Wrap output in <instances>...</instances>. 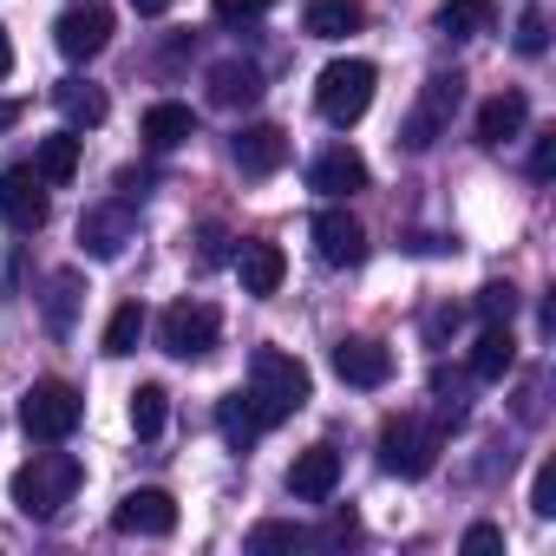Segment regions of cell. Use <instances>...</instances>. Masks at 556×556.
Returning a JSON list of instances; mask_svg holds the SVG:
<instances>
[{"mask_svg":"<svg viewBox=\"0 0 556 556\" xmlns=\"http://www.w3.org/2000/svg\"><path fill=\"white\" fill-rule=\"evenodd\" d=\"M34 177H40V184H73V177H79V138H73V131L40 138V144H34Z\"/></svg>","mask_w":556,"mask_h":556,"instance_id":"cell-21","label":"cell"},{"mask_svg":"<svg viewBox=\"0 0 556 556\" xmlns=\"http://www.w3.org/2000/svg\"><path fill=\"white\" fill-rule=\"evenodd\" d=\"M164 8H170V0H131V14H144V21H157Z\"/></svg>","mask_w":556,"mask_h":556,"instance_id":"cell-41","label":"cell"},{"mask_svg":"<svg viewBox=\"0 0 556 556\" xmlns=\"http://www.w3.org/2000/svg\"><path fill=\"white\" fill-rule=\"evenodd\" d=\"M523 118H530L523 92H497V99H484V105H478V144H484V151L510 144V138L523 131Z\"/></svg>","mask_w":556,"mask_h":556,"instance_id":"cell-19","label":"cell"},{"mask_svg":"<svg viewBox=\"0 0 556 556\" xmlns=\"http://www.w3.org/2000/svg\"><path fill=\"white\" fill-rule=\"evenodd\" d=\"M229 157H236L242 177H275V170L289 164V131L282 125H242L229 138Z\"/></svg>","mask_w":556,"mask_h":556,"instance_id":"cell-13","label":"cell"},{"mask_svg":"<svg viewBox=\"0 0 556 556\" xmlns=\"http://www.w3.org/2000/svg\"><path fill=\"white\" fill-rule=\"evenodd\" d=\"M79 458L73 452H34L21 471H14V504L34 517V523H53L73 497H79Z\"/></svg>","mask_w":556,"mask_h":556,"instance_id":"cell-2","label":"cell"},{"mask_svg":"<svg viewBox=\"0 0 556 556\" xmlns=\"http://www.w3.org/2000/svg\"><path fill=\"white\" fill-rule=\"evenodd\" d=\"M491 21H497L491 0H445L439 8V34L445 40H478V34H491Z\"/></svg>","mask_w":556,"mask_h":556,"instance_id":"cell-24","label":"cell"},{"mask_svg":"<svg viewBox=\"0 0 556 556\" xmlns=\"http://www.w3.org/2000/svg\"><path fill=\"white\" fill-rule=\"evenodd\" d=\"M73 308H79V275L66 268V275H53V289H47V328L66 334L73 328Z\"/></svg>","mask_w":556,"mask_h":556,"instance_id":"cell-29","label":"cell"},{"mask_svg":"<svg viewBox=\"0 0 556 556\" xmlns=\"http://www.w3.org/2000/svg\"><path fill=\"white\" fill-rule=\"evenodd\" d=\"M53 105L66 112V125H105V92L86 86V79H60L53 86Z\"/></svg>","mask_w":556,"mask_h":556,"instance_id":"cell-26","label":"cell"},{"mask_svg":"<svg viewBox=\"0 0 556 556\" xmlns=\"http://www.w3.org/2000/svg\"><path fill=\"white\" fill-rule=\"evenodd\" d=\"M445 419H419V413H400L380 426V471L387 478H426L445 452Z\"/></svg>","mask_w":556,"mask_h":556,"instance_id":"cell-3","label":"cell"},{"mask_svg":"<svg viewBox=\"0 0 556 556\" xmlns=\"http://www.w3.org/2000/svg\"><path fill=\"white\" fill-rule=\"evenodd\" d=\"M302 543H315L302 523H255L249 530V549H302Z\"/></svg>","mask_w":556,"mask_h":556,"instance_id":"cell-31","label":"cell"},{"mask_svg":"<svg viewBox=\"0 0 556 556\" xmlns=\"http://www.w3.org/2000/svg\"><path fill=\"white\" fill-rule=\"evenodd\" d=\"M334 374H341L348 387H367V393H374V387L393 380V354H387L380 341H341V348H334Z\"/></svg>","mask_w":556,"mask_h":556,"instance_id":"cell-17","label":"cell"},{"mask_svg":"<svg viewBox=\"0 0 556 556\" xmlns=\"http://www.w3.org/2000/svg\"><path fill=\"white\" fill-rule=\"evenodd\" d=\"M465 549H471V556H491V549H504V530H497V523H471V530H465Z\"/></svg>","mask_w":556,"mask_h":556,"instance_id":"cell-36","label":"cell"},{"mask_svg":"<svg viewBox=\"0 0 556 556\" xmlns=\"http://www.w3.org/2000/svg\"><path fill=\"white\" fill-rule=\"evenodd\" d=\"M302 27H308L315 40H348V34L361 27V0H308V8H302Z\"/></svg>","mask_w":556,"mask_h":556,"instance_id":"cell-23","label":"cell"},{"mask_svg":"<svg viewBox=\"0 0 556 556\" xmlns=\"http://www.w3.org/2000/svg\"><path fill=\"white\" fill-rule=\"evenodd\" d=\"M14 73V40H8V27H0V79Z\"/></svg>","mask_w":556,"mask_h":556,"instance_id":"cell-40","label":"cell"},{"mask_svg":"<svg viewBox=\"0 0 556 556\" xmlns=\"http://www.w3.org/2000/svg\"><path fill=\"white\" fill-rule=\"evenodd\" d=\"M510 315H517V289H510V282L478 289V321H484V328H510Z\"/></svg>","mask_w":556,"mask_h":556,"instance_id":"cell-30","label":"cell"},{"mask_svg":"<svg viewBox=\"0 0 556 556\" xmlns=\"http://www.w3.org/2000/svg\"><path fill=\"white\" fill-rule=\"evenodd\" d=\"M164 419H170V393H164V387H138V393H131V432L151 445V439L164 432Z\"/></svg>","mask_w":556,"mask_h":556,"instance_id":"cell-27","label":"cell"},{"mask_svg":"<svg viewBox=\"0 0 556 556\" xmlns=\"http://www.w3.org/2000/svg\"><path fill=\"white\" fill-rule=\"evenodd\" d=\"M530 510H536V517H556V465L536 471V484H530Z\"/></svg>","mask_w":556,"mask_h":556,"instance_id":"cell-34","label":"cell"},{"mask_svg":"<svg viewBox=\"0 0 556 556\" xmlns=\"http://www.w3.org/2000/svg\"><path fill=\"white\" fill-rule=\"evenodd\" d=\"M131 242H138V210H131L125 197H112V203H92V210L79 216V249H86V255H99V262H118Z\"/></svg>","mask_w":556,"mask_h":556,"instance_id":"cell-8","label":"cell"},{"mask_svg":"<svg viewBox=\"0 0 556 556\" xmlns=\"http://www.w3.org/2000/svg\"><path fill=\"white\" fill-rule=\"evenodd\" d=\"M556 170V131H536V144H530V177H549Z\"/></svg>","mask_w":556,"mask_h":556,"instance_id":"cell-35","label":"cell"},{"mask_svg":"<svg viewBox=\"0 0 556 556\" xmlns=\"http://www.w3.org/2000/svg\"><path fill=\"white\" fill-rule=\"evenodd\" d=\"M374 86H380L374 60H334V66H321V79H315V105H321L328 125H361L367 105H374Z\"/></svg>","mask_w":556,"mask_h":556,"instance_id":"cell-5","label":"cell"},{"mask_svg":"<svg viewBox=\"0 0 556 556\" xmlns=\"http://www.w3.org/2000/svg\"><path fill=\"white\" fill-rule=\"evenodd\" d=\"M216 432L229 439V452H249V445L262 439V419H255V406H249L242 393H223V400H216Z\"/></svg>","mask_w":556,"mask_h":556,"instance_id":"cell-25","label":"cell"},{"mask_svg":"<svg viewBox=\"0 0 556 556\" xmlns=\"http://www.w3.org/2000/svg\"><path fill=\"white\" fill-rule=\"evenodd\" d=\"M334 484H341V452H334V445H308V452H295V465H289V497H302V504H328Z\"/></svg>","mask_w":556,"mask_h":556,"instance_id":"cell-14","label":"cell"},{"mask_svg":"<svg viewBox=\"0 0 556 556\" xmlns=\"http://www.w3.org/2000/svg\"><path fill=\"white\" fill-rule=\"evenodd\" d=\"M510 367H517V341H510V328H484V334H478V348H471V380L497 387Z\"/></svg>","mask_w":556,"mask_h":556,"instance_id":"cell-22","label":"cell"},{"mask_svg":"<svg viewBox=\"0 0 556 556\" xmlns=\"http://www.w3.org/2000/svg\"><path fill=\"white\" fill-rule=\"evenodd\" d=\"M210 14H216L223 27H255V21L268 14V0H210Z\"/></svg>","mask_w":556,"mask_h":556,"instance_id":"cell-32","label":"cell"},{"mask_svg":"<svg viewBox=\"0 0 556 556\" xmlns=\"http://www.w3.org/2000/svg\"><path fill=\"white\" fill-rule=\"evenodd\" d=\"M0 216H8V229H21V236L47 229V184L34 177V164L0 170Z\"/></svg>","mask_w":556,"mask_h":556,"instance_id":"cell-11","label":"cell"},{"mask_svg":"<svg viewBox=\"0 0 556 556\" xmlns=\"http://www.w3.org/2000/svg\"><path fill=\"white\" fill-rule=\"evenodd\" d=\"M465 105V79L458 73H432L426 86H419V99H413V112L400 118V144L419 157V151H432L445 131H452V112Z\"/></svg>","mask_w":556,"mask_h":556,"instance_id":"cell-4","label":"cell"},{"mask_svg":"<svg viewBox=\"0 0 556 556\" xmlns=\"http://www.w3.org/2000/svg\"><path fill=\"white\" fill-rule=\"evenodd\" d=\"M308 393H315V380H308V367H302L295 354H282V348H255V354H249V387H242V400L255 406L262 432L282 426V419H295V413L308 406Z\"/></svg>","mask_w":556,"mask_h":556,"instance_id":"cell-1","label":"cell"},{"mask_svg":"<svg viewBox=\"0 0 556 556\" xmlns=\"http://www.w3.org/2000/svg\"><path fill=\"white\" fill-rule=\"evenodd\" d=\"M203 86H210V105H216V112H236V105H255V99H262V66H249V60H216Z\"/></svg>","mask_w":556,"mask_h":556,"instance_id":"cell-16","label":"cell"},{"mask_svg":"<svg viewBox=\"0 0 556 556\" xmlns=\"http://www.w3.org/2000/svg\"><path fill=\"white\" fill-rule=\"evenodd\" d=\"M203 262H229V236H223L216 223L203 229Z\"/></svg>","mask_w":556,"mask_h":556,"instance_id":"cell-37","label":"cell"},{"mask_svg":"<svg viewBox=\"0 0 556 556\" xmlns=\"http://www.w3.org/2000/svg\"><path fill=\"white\" fill-rule=\"evenodd\" d=\"M445 328H458V308H439V315L426 321V334H432V341H445Z\"/></svg>","mask_w":556,"mask_h":556,"instance_id":"cell-38","label":"cell"},{"mask_svg":"<svg viewBox=\"0 0 556 556\" xmlns=\"http://www.w3.org/2000/svg\"><path fill=\"white\" fill-rule=\"evenodd\" d=\"M79 419H86V400H79V387H66V380H34L27 400H21V426H27V439H40V445L73 439Z\"/></svg>","mask_w":556,"mask_h":556,"instance_id":"cell-6","label":"cell"},{"mask_svg":"<svg viewBox=\"0 0 556 556\" xmlns=\"http://www.w3.org/2000/svg\"><path fill=\"white\" fill-rule=\"evenodd\" d=\"M53 47H60L73 66L99 60V53L112 47V14H105V8H73V14H60V21H53Z\"/></svg>","mask_w":556,"mask_h":556,"instance_id":"cell-12","label":"cell"},{"mask_svg":"<svg viewBox=\"0 0 556 556\" xmlns=\"http://www.w3.org/2000/svg\"><path fill=\"white\" fill-rule=\"evenodd\" d=\"M236 275H242V295H275V289H282V275H289L282 242H242Z\"/></svg>","mask_w":556,"mask_h":556,"instance_id":"cell-18","label":"cell"},{"mask_svg":"<svg viewBox=\"0 0 556 556\" xmlns=\"http://www.w3.org/2000/svg\"><path fill=\"white\" fill-rule=\"evenodd\" d=\"M308 190H321V197H354V190H367V157L348 151V144L321 151V157L308 164Z\"/></svg>","mask_w":556,"mask_h":556,"instance_id":"cell-15","label":"cell"},{"mask_svg":"<svg viewBox=\"0 0 556 556\" xmlns=\"http://www.w3.org/2000/svg\"><path fill=\"white\" fill-rule=\"evenodd\" d=\"M138 341H144V308H138V302H125V308L105 321V354H112V361H125V354H138Z\"/></svg>","mask_w":556,"mask_h":556,"instance_id":"cell-28","label":"cell"},{"mask_svg":"<svg viewBox=\"0 0 556 556\" xmlns=\"http://www.w3.org/2000/svg\"><path fill=\"white\" fill-rule=\"evenodd\" d=\"M190 138H197V112H190V105L157 99V105L144 112V144H151V151H177V144H190Z\"/></svg>","mask_w":556,"mask_h":556,"instance_id":"cell-20","label":"cell"},{"mask_svg":"<svg viewBox=\"0 0 556 556\" xmlns=\"http://www.w3.org/2000/svg\"><path fill=\"white\" fill-rule=\"evenodd\" d=\"M543 47H549V21H543V14L530 8V14L517 21V53H523V60H536Z\"/></svg>","mask_w":556,"mask_h":556,"instance_id":"cell-33","label":"cell"},{"mask_svg":"<svg viewBox=\"0 0 556 556\" xmlns=\"http://www.w3.org/2000/svg\"><path fill=\"white\" fill-rule=\"evenodd\" d=\"M216 334H223V315H216L210 302H170L164 321H157V341H164V354H177V361H203V354L216 348Z\"/></svg>","mask_w":556,"mask_h":556,"instance_id":"cell-7","label":"cell"},{"mask_svg":"<svg viewBox=\"0 0 556 556\" xmlns=\"http://www.w3.org/2000/svg\"><path fill=\"white\" fill-rule=\"evenodd\" d=\"M112 530H125V536H170V530H177V497L157 491V484L125 491L118 510H112Z\"/></svg>","mask_w":556,"mask_h":556,"instance_id":"cell-10","label":"cell"},{"mask_svg":"<svg viewBox=\"0 0 556 556\" xmlns=\"http://www.w3.org/2000/svg\"><path fill=\"white\" fill-rule=\"evenodd\" d=\"M21 118H27V105H21V99H0V131H14Z\"/></svg>","mask_w":556,"mask_h":556,"instance_id":"cell-39","label":"cell"},{"mask_svg":"<svg viewBox=\"0 0 556 556\" xmlns=\"http://www.w3.org/2000/svg\"><path fill=\"white\" fill-rule=\"evenodd\" d=\"M315 255L328 262V268H361L367 262V229H361V216L354 210H321L315 216Z\"/></svg>","mask_w":556,"mask_h":556,"instance_id":"cell-9","label":"cell"}]
</instances>
